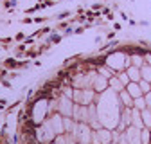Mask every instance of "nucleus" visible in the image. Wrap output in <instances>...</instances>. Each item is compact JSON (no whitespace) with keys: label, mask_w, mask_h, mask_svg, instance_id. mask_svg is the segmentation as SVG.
<instances>
[{"label":"nucleus","mask_w":151,"mask_h":144,"mask_svg":"<svg viewBox=\"0 0 151 144\" xmlns=\"http://www.w3.org/2000/svg\"><path fill=\"white\" fill-rule=\"evenodd\" d=\"M72 99H76V103H78V104L88 106L93 101V90H90V88H78L74 92V97Z\"/></svg>","instance_id":"nucleus-1"},{"label":"nucleus","mask_w":151,"mask_h":144,"mask_svg":"<svg viewBox=\"0 0 151 144\" xmlns=\"http://www.w3.org/2000/svg\"><path fill=\"white\" fill-rule=\"evenodd\" d=\"M126 60H128V56H124L122 52H115V54H111V56L106 60V65L111 70H121V68L126 67Z\"/></svg>","instance_id":"nucleus-2"},{"label":"nucleus","mask_w":151,"mask_h":144,"mask_svg":"<svg viewBox=\"0 0 151 144\" xmlns=\"http://www.w3.org/2000/svg\"><path fill=\"white\" fill-rule=\"evenodd\" d=\"M49 114V103L47 101H40L34 104V110H32V117L36 122H43L45 115Z\"/></svg>","instance_id":"nucleus-3"},{"label":"nucleus","mask_w":151,"mask_h":144,"mask_svg":"<svg viewBox=\"0 0 151 144\" xmlns=\"http://www.w3.org/2000/svg\"><path fill=\"white\" fill-rule=\"evenodd\" d=\"M47 122L50 124V128L54 130V133H56V135H61V133H65V126H63V115H60V114H54V115H50V117L47 119Z\"/></svg>","instance_id":"nucleus-4"},{"label":"nucleus","mask_w":151,"mask_h":144,"mask_svg":"<svg viewBox=\"0 0 151 144\" xmlns=\"http://www.w3.org/2000/svg\"><path fill=\"white\" fill-rule=\"evenodd\" d=\"M140 133H142L140 128H135V126H128L126 132H124V135H126V139H128V144H142Z\"/></svg>","instance_id":"nucleus-5"},{"label":"nucleus","mask_w":151,"mask_h":144,"mask_svg":"<svg viewBox=\"0 0 151 144\" xmlns=\"http://www.w3.org/2000/svg\"><path fill=\"white\" fill-rule=\"evenodd\" d=\"M58 108H60V114H61L63 117H70V115H72V112H74L72 99H70V97H67V96H63V97L60 99V103H58Z\"/></svg>","instance_id":"nucleus-6"},{"label":"nucleus","mask_w":151,"mask_h":144,"mask_svg":"<svg viewBox=\"0 0 151 144\" xmlns=\"http://www.w3.org/2000/svg\"><path fill=\"white\" fill-rule=\"evenodd\" d=\"M108 78H104V76H101V78H93V83H92V86H93V90L96 92H104V90L108 88Z\"/></svg>","instance_id":"nucleus-7"},{"label":"nucleus","mask_w":151,"mask_h":144,"mask_svg":"<svg viewBox=\"0 0 151 144\" xmlns=\"http://www.w3.org/2000/svg\"><path fill=\"white\" fill-rule=\"evenodd\" d=\"M126 90H128V94L133 97V99H137V97L144 96V94H142V90H140V85H139V83H135V81H129V83L126 85Z\"/></svg>","instance_id":"nucleus-8"},{"label":"nucleus","mask_w":151,"mask_h":144,"mask_svg":"<svg viewBox=\"0 0 151 144\" xmlns=\"http://www.w3.org/2000/svg\"><path fill=\"white\" fill-rule=\"evenodd\" d=\"M131 126H135V128H144V121H142V112L133 108L131 110Z\"/></svg>","instance_id":"nucleus-9"},{"label":"nucleus","mask_w":151,"mask_h":144,"mask_svg":"<svg viewBox=\"0 0 151 144\" xmlns=\"http://www.w3.org/2000/svg\"><path fill=\"white\" fill-rule=\"evenodd\" d=\"M126 72H128V78H129V81H135V83H139V81L142 79V74H140V68H139V67L129 65Z\"/></svg>","instance_id":"nucleus-10"},{"label":"nucleus","mask_w":151,"mask_h":144,"mask_svg":"<svg viewBox=\"0 0 151 144\" xmlns=\"http://www.w3.org/2000/svg\"><path fill=\"white\" fill-rule=\"evenodd\" d=\"M108 83H110V88L113 90V92H122V90L126 88V86L121 83V79H119L117 76H111V78L108 79Z\"/></svg>","instance_id":"nucleus-11"},{"label":"nucleus","mask_w":151,"mask_h":144,"mask_svg":"<svg viewBox=\"0 0 151 144\" xmlns=\"http://www.w3.org/2000/svg\"><path fill=\"white\" fill-rule=\"evenodd\" d=\"M119 96H121V101H122V104H124L126 108H133V97L128 94L126 88L122 90V92H119Z\"/></svg>","instance_id":"nucleus-12"},{"label":"nucleus","mask_w":151,"mask_h":144,"mask_svg":"<svg viewBox=\"0 0 151 144\" xmlns=\"http://www.w3.org/2000/svg\"><path fill=\"white\" fill-rule=\"evenodd\" d=\"M97 135H99L101 144H108V142H111V140H113V139H111V132H110V130H97Z\"/></svg>","instance_id":"nucleus-13"},{"label":"nucleus","mask_w":151,"mask_h":144,"mask_svg":"<svg viewBox=\"0 0 151 144\" xmlns=\"http://www.w3.org/2000/svg\"><path fill=\"white\" fill-rule=\"evenodd\" d=\"M140 74H142V79H144V81H149V83H151V65L144 63V65L140 67Z\"/></svg>","instance_id":"nucleus-14"},{"label":"nucleus","mask_w":151,"mask_h":144,"mask_svg":"<svg viewBox=\"0 0 151 144\" xmlns=\"http://www.w3.org/2000/svg\"><path fill=\"white\" fill-rule=\"evenodd\" d=\"M133 108H137V110H146V99H144V96H140V97H137V99H133Z\"/></svg>","instance_id":"nucleus-15"},{"label":"nucleus","mask_w":151,"mask_h":144,"mask_svg":"<svg viewBox=\"0 0 151 144\" xmlns=\"http://www.w3.org/2000/svg\"><path fill=\"white\" fill-rule=\"evenodd\" d=\"M142 121H144V126H151V110L149 108H146V110H142Z\"/></svg>","instance_id":"nucleus-16"},{"label":"nucleus","mask_w":151,"mask_h":144,"mask_svg":"<svg viewBox=\"0 0 151 144\" xmlns=\"http://www.w3.org/2000/svg\"><path fill=\"white\" fill-rule=\"evenodd\" d=\"M139 85H140L142 94H147V92H151V83H149V81H144V79H140V81H139Z\"/></svg>","instance_id":"nucleus-17"},{"label":"nucleus","mask_w":151,"mask_h":144,"mask_svg":"<svg viewBox=\"0 0 151 144\" xmlns=\"http://www.w3.org/2000/svg\"><path fill=\"white\" fill-rule=\"evenodd\" d=\"M129 60H131V65H133V67H139L140 68L144 65V58H140V56H131Z\"/></svg>","instance_id":"nucleus-18"},{"label":"nucleus","mask_w":151,"mask_h":144,"mask_svg":"<svg viewBox=\"0 0 151 144\" xmlns=\"http://www.w3.org/2000/svg\"><path fill=\"white\" fill-rule=\"evenodd\" d=\"M140 139H142V144H147L149 142V130L147 128H142V133H140Z\"/></svg>","instance_id":"nucleus-19"},{"label":"nucleus","mask_w":151,"mask_h":144,"mask_svg":"<svg viewBox=\"0 0 151 144\" xmlns=\"http://www.w3.org/2000/svg\"><path fill=\"white\" fill-rule=\"evenodd\" d=\"M117 78H119V79H121V83H122V85H124V86H126V85H128V83H129V78H128V72H121V74H119V76H117Z\"/></svg>","instance_id":"nucleus-20"},{"label":"nucleus","mask_w":151,"mask_h":144,"mask_svg":"<svg viewBox=\"0 0 151 144\" xmlns=\"http://www.w3.org/2000/svg\"><path fill=\"white\" fill-rule=\"evenodd\" d=\"M144 99H146V106L151 110V92H147V94H144Z\"/></svg>","instance_id":"nucleus-21"},{"label":"nucleus","mask_w":151,"mask_h":144,"mask_svg":"<svg viewBox=\"0 0 151 144\" xmlns=\"http://www.w3.org/2000/svg\"><path fill=\"white\" fill-rule=\"evenodd\" d=\"M146 63H147V65H151V54H149V56H146Z\"/></svg>","instance_id":"nucleus-22"},{"label":"nucleus","mask_w":151,"mask_h":144,"mask_svg":"<svg viewBox=\"0 0 151 144\" xmlns=\"http://www.w3.org/2000/svg\"><path fill=\"white\" fill-rule=\"evenodd\" d=\"M108 144H117V142H108Z\"/></svg>","instance_id":"nucleus-23"},{"label":"nucleus","mask_w":151,"mask_h":144,"mask_svg":"<svg viewBox=\"0 0 151 144\" xmlns=\"http://www.w3.org/2000/svg\"><path fill=\"white\" fill-rule=\"evenodd\" d=\"M52 144H58V142H52Z\"/></svg>","instance_id":"nucleus-24"}]
</instances>
